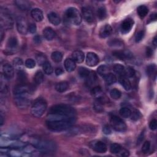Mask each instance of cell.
<instances>
[{"mask_svg": "<svg viewBox=\"0 0 157 157\" xmlns=\"http://www.w3.org/2000/svg\"><path fill=\"white\" fill-rule=\"evenodd\" d=\"M15 3L17 6L18 7V8L22 10H24V11L28 10L31 7L30 3L27 1L17 0V1H15Z\"/></svg>", "mask_w": 157, "mask_h": 157, "instance_id": "obj_25", "label": "cell"}, {"mask_svg": "<svg viewBox=\"0 0 157 157\" xmlns=\"http://www.w3.org/2000/svg\"><path fill=\"white\" fill-rule=\"evenodd\" d=\"M152 55H153L152 49H151L150 47H147V49H146V55H147V57H152Z\"/></svg>", "mask_w": 157, "mask_h": 157, "instance_id": "obj_56", "label": "cell"}, {"mask_svg": "<svg viewBox=\"0 0 157 157\" xmlns=\"http://www.w3.org/2000/svg\"><path fill=\"white\" fill-rule=\"evenodd\" d=\"M89 145L95 152L100 154H104L108 150L107 145L104 142L99 141H92L89 144Z\"/></svg>", "mask_w": 157, "mask_h": 157, "instance_id": "obj_9", "label": "cell"}, {"mask_svg": "<svg viewBox=\"0 0 157 157\" xmlns=\"http://www.w3.org/2000/svg\"><path fill=\"white\" fill-rule=\"evenodd\" d=\"M65 68L69 72L74 71L76 68V64L74 60L71 58H67L65 61Z\"/></svg>", "mask_w": 157, "mask_h": 157, "instance_id": "obj_21", "label": "cell"}, {"mask_svg": "<svg viewBox=\"0 0 157 157\" xmlns=\"http://www.w3.org/2000/svg\"><path fill=\"white\" fill-rule=\"evenodd\" d=\"M76 112L75 109L66 104H57L50 108L49 114H57L68 117H74Z\"/></svg>", "mask_w": 157, "mask_h": 157, "instance_id": "obj_2", "label": "cell"}, {"mask_svg": "<svg viewBox=\"0 0 157 157\" xmlns=\"http://www.w3.org/2000/svg\"><path fill=\"white\" fill-rule=\"evenodd\" d=\"M49 21L54 25H58L61 23L60 17L55 13H50L47 15Z\"/></svg>", "mask_w": 157, "mask_h": 157, "instance_id": "obj_20", "label": "cell"}, {"mask_svg": "<svg viewBox=\"0 0 157 157\" xmlns=\"http://www.w3.org/2000/svg\"><path fill=\"white\" fill-rule=\"evenodd\" d=\"M155 70H156V66L154 64L150 65L147 66V68L146 69V73L148 76H150L154 73L155 72Z\"/></svg>", "mask_w": 157, "mask_h": 157, "instance_id": "obj_46", "label": "cell"}, {"mask_svg": "<svg viewBox=\"0 0 157 157\" xmlns=\"http://www.w3.org/2000/svg\"><path fill=\"white\" fill-rule=\"evenodd\" d=\"M36 60H37V62L39 64V65H42L46 62L47 61V58L46 56H45L44 55H43L42 53H38L37 55H36Z\"/></svg>", "mask_w": 157, "mask_h": 157, "instance_id": "obj_42", "label": "cell"}, {"mask_svg": "<svg viewBox=\"0 0 157 157\" xmlns=\"http://www.w3.org/2000/svg\"><path fill=\"white\" fill-rule=\"evenodd\" d=\"M78 74H79V76L82 78H87L89 76L90 73V71L85 68H82V67H81V68H80L79 69H78Z\"/></svg>", "mask_w": 157, "mask_h": 157, "instance_id": "obj_43", "label": "cell"}, {"mask_svg": "<svg viewBox=\"0 0 157 157\" xmlns=\"http://www.w3.org/2000/svg\"><path fill=\"white\" fill-rule=\"evenodd\" d=\"M113 33V28L112 27L106 24L101 27L99 31V36L101 38H106L109 37Z\"/></svg>", "mask_w": 157, "mask_h": 157, "instance_id": "obj_17", "label": "cell"}, {"mask_svg": "<svg viewBox=\"0 0 157 157\" xmlns=\"http://www.w3.org/2000/svg\"><path fill=\"white\" fill-rule=\"evenodd\" d=\"M65 16L66 20L73 25H79L82 22V16L79 11L75 8H69L67 9Z\"/></svg>", "mask_w": 157, "mask_h": 157, "instance_id": "obj_5", "label": "cell"}, {"mask_svg": "<svg viewBox=\"0 0 157 157\" xmlns=\"http://www.w3.org/2000/svg\"><path fill=\"white\" fill-rule=\"evenodd\" d=\"M131 117L132 120H133L134 121H136L140 119V117H141V113H140V112L139 110H135L133 112V113H131Z\"/></svg>", "mask_w": 157, "mask_h": 157, "instance_id": "obj_47", "label": "cell"}, {"mask_svg": "<svg viewBox=\"0 0 157 157\" xmlns=\"http://www.w3.org/2000/svg\"><path fill=\"white\" fill-rule=\"evenodd\" d=\"M135 74V71L131 67H128L127 69H125V76H128V77H134Z\"/></svg>", "mask_w": 157, "mask_h": 157, "instance_id": "obj_45", "label": "cell"}, {"mask_svg": "<svg viewBox=\"0 0 157 157\" xmlns=\"http://www.w3.org/2000/svg\"><path fill=\"white\" fill-rule=\"evenodd\" d=\"M103 77L104 79L105 82L108 84H109V85L114 83L117 81V77L115 76V75L113 73H110V72L108 74L104 76Z\"/></svg>", "mask_w": 157, "mask_h": 157, "instance_id": "obj_29", "label": "cell"}, {"mask_svg": "<svg viewBox=\"0 0 157 157\" xmlns=\"http://www.w3.org/2000/svg\"><path fill=\"white\" fill-rule=\"evenodd\" d=\"M91 93H92V94L93 95V96L98 98L99 97H100L101 96H102V95H103L102 89L99 86L94 87V88H93L92 89Z\"/></svg>", "mask_w": 157, "mask_h": 157, "instance_id": "obj_33", "label": "cell"}, {"mask_svg": "<svg viewBox=\"0 0 157 157\" xmlns=\"http://www.w3.org/2000/svg\"><path fill=\"white\" fill-rule=\"evenodd\" d=\"M27 96L28 93L14 95L15 104L19 108L24 109L28 106L30 104V100Z\"/></svg>", "mask_w": 157, "mask_h": 157, "instance_id": "obj_7", "label": "cell"}, {"mask_svg": "<svg viewBox=\"0 0 157 157\" xmlns=\"http://www.w3.org/2000/svg\"><path fill=\"white\" fill-rule=\"evenodd\" d=\"M99 63V57L98 55L93 52H88L86 57V63L90 67L97 66Z\"/></svg>", "mask_w": 157, "mask_h": 157, "instance_id": "obj_12", "label": "cell"}, {"mask_svg": "<svg viewBox=\"0 0 157 157\" xmlns=\"http://www.w3.org/2000/svg\"><path fill=\"white\" fill-rule=\"evenodd\" d=\"M114 56L122 60L130 59L133 57L132 53L130 51H123V50H115L113 52Z\"/></svg>", "mask_w": 157, "mask_h": 157, "instance_id": "obj_16", "label": "cell"}, {"mask_svg": "<svg viewBox=\"0 0 157 157\" xmlns=\"http://www.w3.org/2000/svg\"><path fill=\"white\" fill-rule=\"evenodd\" d=\"M97 14L99 20H103L106 17V16H107L106 10L104 7H101L98 8L97 10Z\"/></svg>", "mask_w": 157, "mask_h": 157, "instance_id": "obj_37", "label": "cell"}, {"mask_svg": "<svg viewBox=\"0 0 157 157\" xmlns=\"http://www.w3.org/2000/svg\"><path fill=\"white\" fill-rule=\"evenodd\" d=\"M29 88L26 85L20 84L17 86H16L14 89V95L21 94H27L28 93Z\"/></svg>", "mask_w": 157, "mask_h": 157, "instance_id": "obj_23", "label": "cell"}, {"mask_svg": "<svg viewBox=\"0 0 157 157\" xmlns=\"http://www.w3.org/2000/svg\"><path fill=\"white\" fill-rule=\"evenodd\" d=\"M43 35L45 39L47 41H52L55 38L56 36V33L54 30L50 27H46L43 30Z\"/></svg>", "mask_w": 157, "mask_h": 157, "instance_id": "obj_19", "label": "cell"}, {"mask_svg": "<svg viewBox=\"0 0 157 157\" xmlns=\"http://www.w3.org/2000/svg\"><path fill=\"white\" fill-rule=\"evenodd\" d=\"M13 65L14 68L19 71L22 70V67H23L24 63L22 60L20 58H15L13 61Z\"/></svg>", "mask_w": 157, "mask_h": 157, "instance_id": "obj_38", "label": "cell"}, {"mask_svg": "<svg viewBox=\"0 0 157 157\" xmlns=\"http://www.w3.org/2000/svg\"><path fill=\"white\" fill-rule=\"evenodd\" d=\"M110 122L112 128L117 131L124 132L126 130V125L120 117L113 115L110 117Z\"/></svg>", "mask_w": 157, "mask_h": 157, "instance_id": "obj_6", "label": "cell"}, {"mask_svg": "<svg viewBox=\"0 0 157 157\" xmlns=\"http://www.w3.org/2000/svg\"><path fill=\"white\" fill-rule=\"evenodd\" d=\"M3 73L6 79H11L14 75L13 66L9 64H4L3 66Z\"/></svg>", "mask_w": 157, "mask_h": 157, "instance_id": "obj_13", "label": "cell"}, {"mask_svg": "<svg viewBox=\"0 0 157 157\" xmlns=\"http://www.w3.org/2000/svg\"><path fill=\"white\" fill-rule=\"evenodd\" d=\"M31 15L33 19L38 22H41L44 19V15L42 10L38 8H35L31 10Z\"/></svg>", "mask_w": 157, "mask_h": 157, "instance_id": "obj_18", "label": "cell"}, {"mask_svg": "<svg viewBox=\"0 0 157 157\" xmlns=\"http://www.w3.org/2000/svg\"><path fill=\"white\" fill-rule=\"evenodd\" d=\"M33 144L37 149L44 153L53 152L56 149L55 144L53 142L46 140L35 139L33 141Z\"/></svg>", "mask_w": 157, "mask_h": 157, "instance_id": "obj_4", "label": "cell"}, {"mask_svg": "<svg viewBox=\"0 0 157 157\" xmlns=\"http://www.w3.org/2000/svg\"><path fill=\"white\" fill-rule=\"evenodd\" d=\"M110 94L111 98H113L114 99H119L122 96V93L118 89L114 88L110 91Z\"/></svg>", "mask_w": 157, "mask_h": 157, "instance_id": "obj_41", "label": "cell"}, {"mask_svg": "<svg viewBox=\"0 0 157 157\" xmlns=\"http://www.w3.org/2000/svg\"><path fill=\"white\" fill-rule=\"evenodd\" d=\"M103 132L104 134H107V135H109V134H110L112 133V130L111 128L110 127L109 125H105L103 128Z\"/></svg>", "mask_w": 157, "mask_h": 157, "instance_id": "obj_53", "label": "cell"}, {"mask_svg": "<svg viewBox=\"0 0 157 157\" xmlns=\"http://www.w3.org/2000/svg\"><path fill=\"white\" fill-rule=\"evenodd\" d=\"M119 82L122 86L126 90L129 91L131 88V83L128 78L126 77V76H122L119 77Z\"/></svg>", "mask_w": 157, "mask_h": 157, "instance_id": "obj_26", "label": "cell"}, {"mask_svg": "<svg viewBox=\"0 0 157 157\" xmlns=\"http://www.w3.org/2000/svg\"><path fill=\"white\" fill-rule=\"evenodd\" d=\"M37 30V27L35 24H31L28 25V31L32 34H34L36 33Z\"/></svg>", "mask_w": 157, "mask_h": 157, "instance_id": "obj_52", "label": "cell"}, {"mask_svg": "<svg viewBox=\"0 0 157 157\" xmlns=\"http://www.w3.org/2000/svg\"><path fill=\"white\" fill-rule=\"evenodd\" d=\"M3 122H4V121H3V117L2 114H1V126L3 124Z\"/></svg>", "mask_w": 157, "mask_h": 157, "instance_id": "obj_61", "label": "cell"}, {"mask_svg": "<svg viewBox=\"0 0 157 157\" xmlns=\"http://www.w3.org/2000/svg\"><path fill=\"white\" fill-rule=\"evenodd\" d=\"M43 70L44 73L47 75H50L53 72V68L51 64H50L49 61H46V62L43 65Z\"/></svg>", "mask_w": 157, "mask_h": 157, "instance_id": "obj_35", "label": "cell"}, {"mask_svg": "<svg viewBox=\"0 0 157 157\" xmlns=\"http://www.w3.org/2000/svg\"><path fill=\"white\" fill-rule=\"evenodd\" d=\"M69 83L66 81L60 82L55 85V90L58 92L63 93L66 92L69 88Z\"/></svg>", "mask_w": 157, "mask_h": 157, "instance_id": "obj_24", "label": "cell"}, {"mask_svg": "<svg viewBox=\"0 0 157 157\" xmlns=\"http://www.w3.org/2000/svg\"><path fill=\"white\" fill-rule=\"evenodd\" d=\"M1 28H4V29H10L13 26V19L11 16L6 12L1 11Z\"/></svg>", "mask_w": 157, "mask_h": 157, "instance_id": "obj_8", "label": "cell"}, {"mask_svg": "<svg viewBox=\"0 0 157 157\" xmlns=\"http://www.w3.org/2000/svg\"><path fill=\"white\" fill-rule=\"evenodd\" d=\"M150 20H156V14H153L150 15Z\"/></svg>", "mask_w": 157, "mask_h": 157, "instance_id": "obj_59", "label": "cell"}, {"mask_svg": "<svg viewBox=\"0 0 157 157\" xmlns=\"http://www.w3.org/2000/svg\"><path fill=\"white\" fill-rule=\"evenodd\" d=\"M74 117L60 120H47V126L50 130L61 131L69 128L74 123Z\"/></svg>", "mask_w": 157, "mask_h": 157, "instance_id": "obj_1", "label": "cell"}, {"mask_svg": "<svg viewBox=\"0 0 157 157\" xmlns=\"http://www.w3.org/2000/svg\"><path fill=\"white\" fill-rule=\"evenodd\" d=\"M34 41L37 44H41V41H42V39H41V36H38V35L35 36V38H34Z\"/></svg>", "mask_w": 157, "mask_h": 157, "instance_id": "obj_58", "label": "cell"}, {"mask_svg": "<svg viewBox=\"0 0 157 157\" xmlns=\"http://www.w3.org/2000/svg\"><path fill=\"white\" fill-rule=\"evenodd\" d=\"M82 13L85 20L89 24H92L94 20V17L92 10L87 7H83L82 9Z\"/></svg>", "mask_w": 157, "mask_h": 157, "instance_id": "obj_14", "label": "cell"}, {"mask_svg": "<svg viewBox=\"0 0 157 157\" xmlns=\"http://www.w3.org/2000/svg\"><path fill=\"white\" fill-rule=\"evenodd\" d=\"M144 131H143L141 134H140V135L139 136L138 138V140H137V144L138 145H139L140 144H141L142 141L144 140Z\"/></svg>", "mask_w": 157, "mask_h": 157, "instance_id": "obj_55", "label": "cell"}, {"mask_svg": "<svg viewBox=\"0 0 157 157\" xmlns=\"http://www.w3.org/2000/svg\"><path fill=\"white\" fill-rule=\"evenodd\" d=\"M150 149V142L149 141H145L142 147V151L144 154L147 153Z\"/></svg>", "mask_w": 157, "mask_h": 157, "instance_id": "obj_48", "label": "cell"}, {"mask_svg": "<svg viewBox=\"0 0 157 157\" xmlns=\"http://www.w3.org/2000/svg\"><path fill=\"white\" fill-rule=\"evenodd\" d=\"M134 25V21L131 19H125L121 25V31L123 34H127L131 31Z\"/></svg>", "mask_w": 157, "mask_h": 157, "instance_id": "obj_15", "label": "cell"}, {"mask_svg": "<svg viewBox=\"0 0 157 157\" xmlns=\"http://www.w3.org/2000/svg\"><path fill=\"white\" fill-rule=\"evenodd\" d=\"M18 47V41L16 38L11 37L8 39L7 42V49L6 53L13 55L17 49Z\"/></svg>", "mask_w": 157, "mask_h": 157, "instance_id": "obj_11", "label": "cell"}, {"mask_svg": "<svg viewBox=\"0 0 157 157\" xmlns=\"http://www.w3.org/2000/svg\"><path fill=\"white\" fill-rule=\"evenodd\" d=\"M55 74L57 76H60L61 74H63L64 73V71L63 70L62 68H57L55 71Z\"/></svg>", "mask_w": 157, "mask_h": 157, "instance_id": "obj_57", "label": "cell"}, {"mask_svg": "<svg viewBox=\"0 0 157 157\" xmlns=\"http://www.w3.org/2000/svg\"><path fill=\"white\" fill-rule=\"evenodd\" d=\"M17 28L20 34L25 35L28 31V25L24 18L20 17L17 20Z\"/></svg>", "mask_w": 157, "mask_h": 157, "instance_id": "obj_10", "label": "cell"}, {"mask_svg": "<svg viewBox=\"0 0 157 157\" xmlns=\"http://www.w3.org/2000/svg\"><path fill=\"white\" fill-rule=\"evenodd\" d=\"M47 108L46 101L43 99H38L32 104L31 113L35 117L39 118L43 115Z\"/></svg>", "mask_w": 157, "mask_h": 157, "instance_id": "obj_3", "label": "cell"}, {"mask_svg": "<svg viewBox=\"0 0 157 157\" xmlns=\"http://www.w3.org/2000/svg\"><path fill=\"white\" fill-rule=\"evenodd\" d=\"M110 69L108 66L106 65H101L98 68V74L103 77L104 76L110 73Z\"/></svg>", "mask_w": 157, "mask_h": 157, "instance_id": "obj_31", "label": "cell"}, {"mask_svg": "<svg viewBox=\"0 0 157 157\" xmlns=\"http://www.w3.org/2000/svg\"><path fill=\"white\" fill-rule=\"evenodd\" d=\"M154 46L155 47H156V46H157V40H156V37H155V38L153 40V42H152Z\"/></svg>", "mask_w": 157, "mask_h": 157, "instance_id": "obj_60", "label": "cell"}, {"mask_svg": "<svg viewBox=\"0 0 157 157\" xmlns=\"http://www.w3.org/2000/svg\"><path fill=\"white\" fill-rule=\"evenodd\" d=\"M149 127L150 128V130H155L157 127V121L156 119H153L150 121V124H149Z\"/></svg>", "mask_w": 157, "mask_h": 157, "instance_id": "obj_51", "label": "cell"}, {"mask_svg": "<svg viewBox=\"0 0 157 157\" xmlns=\"http://www.w3.org/2000/svg\"><path fill=\"white\" fill-rule=\"evenodd\" d=\"M144 32L143 31H139L136 36H135V41L136 42H141L142 40V39L144 38Z\"/></svg>", "mask_w": 157, "mask_h": 157, "instance_id": "obj_49", "label": "cell"}, {"mask_svg": "<svg viewBox=\"0 0 157 157\" xmlns=\"http://www.w3.org/2000/svg\"><path fill=\"white\" fill-rule=\"evenodd\" d=\"M97 75L94 72H90L89 76L87 78V83L88 85H92L97 81Z\"/></svg>", "mask_w": 157, "mask_h": 157, "instance_id": "obj_34", "label": "cell"}, {"mask_svg": "<svg viewBox=\"0 0 157 157\" xmlns=\"http://www.w3.org/2000/svg\"><path fill=\"white\" fill-rule=\"evenodd\" d=\"M93 108L94 110L97 112V113H101V112L103 110V107H102V104L98 101L97 103H95L93 106Z\"/></svg>", "mask_w": 157, "mask_h": 157, "instance_id": "obj_50", "label": "cell"}, {"mask_svg": "<svg viewBox=\"0 0 157 157\" xmlns=\"http://www.w3.org/2000/svg\"><path fill=\"white\" fill-rule=\"evenodd\" d=\"M113 69L115 73L119 76V77L125 76V68L123 66L117 64L114 66Z\"/></svg>", "mask_w": 157, "mask_h": 157, "instance_id": "obj_27", "label": "cell"}, {"mask_svg": "<svg viewBox=\"0 0 157 157\" xmlns=\"http://www.w3.org/2000/svg\"><path fill=\"white\" fill-rule=\"evenodd\" d=\"M131 113H132L131 110L128 108H122L120 110V114L122 117L125 118V119L130 117Z\"/></svg>", "mask_w": 157, "mask_h": 157, "instance_id": "obj_40", "label": "cell"}, {"mask_svg": "<svg viewBox=\"0 0 157 157\" xmlns=\"http://www.w3.org/2000/svg\"><path fill=\"white\" fill-rule=\"evenodd\" d=\"M51 58L53 61L55 63H60L62 61L63 55L60 52L55 51L53 52L51 55Z\"/></svg>", "mask_w": 157, "mask_h": 157, "instance_id": "obj_30", "label": "cell"}, {"mask_svg": "<svg viewBox=\"0 0 157 157\" xmlns=\"http://www.w3.org/2000/svg\"><path fill=\"white\" fill-rule=\"evenodd\" d=\"M25 65L26 68L32 69V68H34L36 66V62L34 60H33L31 58H28L25 61Z\"/></svg>", "mask_w": 157, "mask_h": 157, "instance_id": "obj_44", "label": "cell"}, {"mask_svg": "<svg viewBox=\"0 0 157 157\" xmlns=\"http://www.w3.org/2000/svg\"><path fill=\"white\" fill-rule=\"evenodd\" d=\"M108 44L110 47H118V48H120L123 46V42L120 41V39H113V40H110L109 41Z\"/></svg>", "mask_w": 157, "mask_h": 157, "instance_id": "obj_32", "label": "cell"}, {"mask_svg": "<svg viewBox=\"0 0 157 157\" xmlns=\"http://www.w3.org/2000/svg\"><path fill=\"white\" fill-rule=\"evenodd\" d=\"M34 80L37 85H40L44 81V74L41 71H38L35 76Z\"/></svg>", "mask_w": 157, "mask_h": 157, "instance_id": "obj_36", "label": "cell"}, {"mask_svg": "<svg viewBox=\"0 0 157 157\" xmlns=\"http://www.w3.org/2000/svg\"><path fill=\"white\" fill-rule=\"evenodd\" d=\"M84 58H85V55L83 52L81 50H76L72 53V59L74 60L75 62L78 63H82Z\"/></svg>", "mask_w": 157, "mask_h": 157, "instance_id": "obj_22", "label": "cell"}, {"mask_svg": "<svg viewBox=\"0 0 157 157\" xmlns=\"http://www.w3.org/2000/svg\"><path fill=\"white\" fill-rule=\"evenodd\" d=\"M122 147L121 145L119 144H112L110 145V151L111 153L114 154H118L122 150Z\"/></svg>", "mask_w": 157, "mask_h": 157, "instance_id": "obj_39", "label": "cell"}, {"mask_svg": "<svg viewBox=\"0 0 157 157\" xmlns=\"http://www.w3.org/2000/svg\"><path fill=\"white\" fill-rule=\"evenodd\" d=\"M137 12L138 15L140 17V18L143 19L149 13V9L147 6H145L141 5L138 8Z\"/></svg>", "mask_w": 157, "mask_h": 157, "instance_id": "obj_28", "label": "cell"}, {"mask_svg": "<svg viewBox=\"0 0 157 157\" xmlns=\"http://www.w3.org/2000/svg\"><path fill=\"white\" fill-rule=\"evenodd\" d=\"M117 155L120 156H129V155H130V154H129V152L127 150H126L125 149H122L120 152Z\"/></svg>", "mask_w": 157, "mask_h": 157, "instance_id": "obj_54", "label": "cell"}]
</instances>
